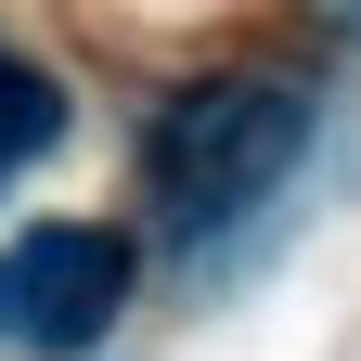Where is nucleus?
Returning a JSON list of instances; mask_svg holds the SVG:
<instances>
[{
	"mask_svg": "<svg viewBox=\"0 0 361 361\" xmlns=\"http://www.w3.org/2000/svg\"><path fill=\"white\" fill-rule=\"evenodd\" d=\"M310 155V90L297 78H207L155 116V207L168 233H219L258 194H284V168Z\"/></svg>",
	"mask_w": 361,
	"mask_h": 361,
	"instance_id": "1",
	"label": "nucleus"
},
{
	"mask_svg": "<svg viewBox=\"0 0 361 361\" xmlns=\"http://www.w3.org/2000/svg\"><path fill=\"white\" fill-rule=\"evenodd\" d=\"M116 310H129V233H104V219H26L0 245V348L78 361V348L116 336Z\"/></svg>",
	"mask_w": 361,
	"mask_h": 361,
	"instance_id": "2",
	"label": "nucleus"
},
{
	"mask_svg": "<svg viewBox=\"0 0 361 361\" xmlns=\"http://www.w3.org/2000/svg\"><path fill=\"white\" fill-rule=\"evenodd\" d=\"M52 142H65V90H52V65L0 52V180H13V168H39Z\"/></svg>",
	"mask_w": 361,
	"mask_h": 361,
	"instance_id": "3",
	"label": "nucleus"
}]
</instances>
